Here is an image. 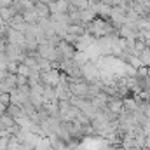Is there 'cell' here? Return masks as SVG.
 <instances>
[{"label": "cell", "mask_w": 150, "mask_h": 150, "mask_svg": "<svg viewBox=\"0 0 150 150\" xmlns=\"http://www.w3.org/2000/svg\"><path fill=\"white\" fill-rule=\"evenodd\" d=\"M37 54L40 58L49 59V61H56V45H52V44H49V42L45 40L44 44H38Z\"/></svg>", "instance_id": "cell-1"}, {"label": "cell", "mask_w": 150, "mask_h": 150, "mask_svg": "<svg viewBox=\"0 0 150 150\" xmlns=\"http://www.w3.org/2000/svg\"><path fill=\"white\" fill-rule=\"evenodd\" d=\"M68 89H70L72 96H77V98H87L89 84H87L86 80H79V82H72V84H68Z\"/></svg>", "instance_id": "cell-2"}, {"label": "cell", "mask_w": 150, "mask_h": 150, "mask_svg": "<svg viewBox=\"0 0 150 150\" xmlns=\"http://www.w3.org/2000/svg\"><path fill=\"white\" fill-rule=\"evenodd\" d=\"M56 49H58V52L61 54L63 59H72L75 56V51H77L74 44H70V42H67V40H63V38L59 40V44L56 45Z\"/></svg>", "instance_id": "cell-3"}, {"label": "cell", "mask_w": 150, "mask_h": 150, "mask_svg": "<svg viewBox=\"0 0 150 150\" xmlns=\"http://www.w3.org/2000/svg\"><path fill=\"white\" fill-rule=\"evenodd\" d=\"M7 42L14 44V45H25V35H23V32H18V30H14V28L9 26V30H7Z\"/></svg>", "instance_id": "cell-4"}, {"label": "cell", "mask_w": 150, "mask_h": 150, "mask_svg": "<svg viewBox=\"0 0 150 150\" xmlns=\"http://www.w3.org/2000/svg\"><path fill=\"white\" fill-rule=\"evenodd\" d=\"M7 23H9L11 28H14V30H18V32H25V28H26V21H25L23 14H14Z\"/></svg>", "instance_id": "cell-5"}, {"label": "cell", "mask_w": 150, "mask_h": 150, "mask_svg": "<svg viewBox=\"0 0 150 150\" xmlns=\"http://www.w3.org/2000/svg\"><path fill=\"white\" fill-rule=\"evenodd\" d=\"M5 112L9 113L16 122L19 120V119H23V117H26V113L23 112V108L19 107V105H12V103H9L7 107H5Z\"/></svg>", "instance_id": "cell-6"}, {"label": "cell", "mask_w": 150, "mask_h": 150, "mask_svg": "<svg viewBox=\"0 0 150 150\" xmlns=\"http://www.w3.org/2000/svg\"><path fill=\"white\" fill-rule=\"evenodd\" d=\"M33 9H35V12H37L38 18H49V16H51L49 4H45V2H40V0H37V2L33 4Z\"/></svg>", "instance_id": "cell-7"}, {"label": "cell", "mask_w": 150, "mask_h": 150, "mask_svg": "<svg viewBox=\"0 0 150 150\" xmlns=\"http://www.w3.org/2000/svg\"><path fill=\"white\" fill-rule=\"evenodd\" d=\"M107 108L112 110V112H115V113H119L122 110V100L117 98V96H108V100H107Z\"/></svg>", "instance_id": "cell-8"}, {"label": "cell", "mask_w": 150, "mask_h": 150, "mask_svg": "<svg viewBox=\"0 0 150 150\" xmlns=\"http://www.w3.org/2000/svg\"><path fill=\"white\" fill-rule=\"evenodd\" d=\"M72 59H74L75 65L80 68V67H82V65H86V63H87L91 58H89V54H87L86 51H75V56L72 58Z\"/></svg>", "instance_id": "cell-9"}, {"label": "cell", "mask_w": 150, "mask_h": 150, "mask_svg": "<svg viewBox=\"0 0 150 150\" xmlns=\"http://www.w3.org/2000/svg\"><path fill=\"white\" fill-rule=\"evenodd\" d=\"M67 33L75 35V37H82L86 33V26H82V25H68L67 26Z\"/></svg>", "instance_id": "cell-10"}, {"label": "cell", "mask_w": 150, "mask_h": 150, "mask_svg": "<svg viewBox=\"0 0 150 150\" xmlns=\"http://www.w3.org/2000/svg\"><path fill=\"white\" fill-rule=\"evenodd\" d=\"M23 18L26 21V25H37V21H38V16H37V12H35V9L23 12Z\"/></svg>", "instance_id": "cell-11"}, {"label": "cell", "mask_w": 150, "mask_h": 150, "mask_svg": "<svg viewBox=\"0 0 150 150\" xmlns=\"http://www.w3.org/2000/svg\"><path fill=\"white\" fill-rule=\"evenodd\" d=\"M138 58H140V61H142V65H143V67L150 68V47H149V45L140 52V56H138Z\"/></svg>", "instance_id": "cell-12"}, {"label": "cell", "mask_w": 150, "mask_h": 150, "mask_svg": "<svg viewBox=\"0 0 150 150\" xmlns=\"http://www.w3.org/2000/svg\"><path fill=\"white\" fill-rule=\"evenodd\" d=\"M127 65H131V67H133V68H136V70H138L140 67H143V65H142V61H140V58H138V56H134V54H131V56H129Z\"/></svg>", "instance_id": "cell-13"}, {"label": "cell", "mask_w": 150, "mask_h": 150, "mask_svg": "<svg viewBox=\"0 0 150 150\" xmlns=\"http://www.w3.org/2000/svg\"><path fill=\"white\" fill-rule=\"evenodd\" d=\"M18 61H7V67H5V70L7 72H11V74H16L18 72Z\"/></svg>", "instance_id": "cell-14"}, {"label": "cell", "mask_w": 150, "mask_h": 150, "mask_svg": "<svg viewBox=\"0 0 150 150\" xmlns=\"http://www.w3.org/2000/svg\"><path fill=\"white\" fill-rule=\"evenodd\" d=\"M0 103H2L4 107H7V105L11 103V96H9V93H0Z\"/></svg>", "instance_id": "cell-15"}, {"label": "cell", "mask_w": 150, "mask_h": 150, "mask_svg": "<svg viewBox=\"0 0 150 150\" xmlns=\"http://www.w3.org/2000/svg\"><path fill=\"white\" fill-rule=\"evenodd\" d=\"M16 79H18V86L28 84V77H26V75H18V74H16Z\"/></svg>", "instance_id": "cell-16"}, {"label": "cell", "mask_w": 150, "mask_h": 150, "mask_svg": "<svg viewBox=\"0 0 150 150\" xmlns=\"http://www.w3.org/2000/svg\"><path fill=\"white\" fill-rule=\"evenodd\" d=\"M5 75H7V70H0V80H4Z\"/></svg>", "instance_id": "cell-17"}, {"label": "cell", "mask_w": 150, "mask_h": 150, "mask_svg": "<svg viewBox=\"0 0 150 150\" xmlns=\"http://www.w3.org/2000/svg\"><path fill=\"white\" fill-rule=\"evenodd\" d=\"M127 150H142V147H138V145H134V147H129Z\"/></svg>", "instance_id": "cell-18"}, {"label": "cell", "mask_w": 150, "mask_h": 150, "mask_svg": "<svg viewBox=\"0 0 150 150\" xmlns=\"http://www.w3.org/2000/svg\"><path fill=\"white\" fill-rule=\"evenodd\" d=\"M4 45H5V44H2V42H0V51H4Z\"/></svg>", "instance_id": "cell-19"}, {"label": "cell", "mask_w": 150, "mask_h": 150, "mask_svg": "<svg viewBox=\"0 0 150 150\" xmlns=\"http://www.w3.org/2000/svg\"><path fill=\"white\" fill-rule=\"evenodd\" d=\"M30 2H33V4H35V2H37V0H30Z\"/></svg>", "instance_id": "cell-20"}, {"label": "cell", "mask_w": 150, "mask_h": 150, "mask_svg": "<svg viewBox=\"0 0 150 150\" xmlns=\"http://www.w3.org/2000/svg\"><path fill=\"white\" fill-rule=\"evenodd\" d=\"M12 2H19V0H12Z\"/></svg>", "instance_id": "cell-21"}]
</instances>
